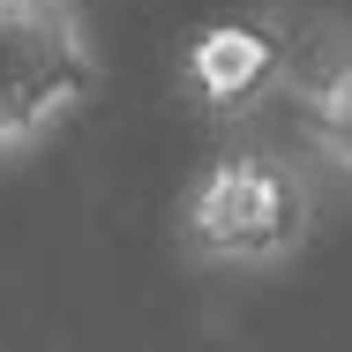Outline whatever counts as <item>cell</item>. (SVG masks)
<instances>
[{"label": "cell", "mask_w": 352, "mask_h": 352, "mask_svg": "<svg viewBox=\"0 0 352 352\" xmlns=\"http://www.w3.org/2000/svg\"><path fill=\"white\" fill-rule=\"evenodd\" d=\"M180 232L217 270H278L315 232V188L278 150H225L195 173Z\"/></svg>", "instance_id": "cell-1"}, {"label": "cell", "mask_w": 352, "mask_h": 352, "mask_svg": "<svg viewBox=\"0 0 352 352\" xmlns=\"http://www.w3.org/2000/svg\"><path fill=\"white\" fill-rule=\"evenodd\" d=\"M180 75L195 90L203 113H255L270 105L278 90H292V60H285V38L270 15H217L188 38L180 53Z\"/></svg>", "instance_id": "cell-3"}, {"label": "cell", "mask_w": 352, "mask_h": 352, "mask_svg": "<svg viewBox=\"0 0 352 352\" xmlns=\"http://www.w3.org/2000/svg\"><path fill=\"white\" fill-rule=\"evenodd\" d=\"M98 98V45L75 0H0V165L60 135Z\"/></svg>", "instance_id": "cell-2"}, {"label": "cell", "mask_w": 352, "mask_h": 352, "mask_svg": "<svg viewBox=\"0 0 352 352\" xmlns=\"http://www.w3.org/2000/svg\"><path fill=\"white\" fill-rule=\"evenodd\" d=\"M285 38V60H292V90L322 82L352 60V0H278L263 8Z\"/></svg>", "instance_id": "cell-4"}, {"label": "cell", "mask_w": 352, "mask_h": 352, "mask_svg": "<svg viewBox=\"0 0 352 352\" xmlns=\"http://www.w3.org/2000/svg\"><path fill=\"white\" fill-rule=\"evenodd\" d=\"M292 113H300V135L315 142V157L352 173V60L322 82H307V90H292Z\"/></svg>", "instance_id": "cell-5"}]
</instances>
